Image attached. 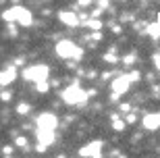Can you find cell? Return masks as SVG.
I'll list each match as a JSON object with an SVG mask.
<instances>
[{
	"label": "cell",
	"mask_w": 160,
	"mask_h": 158,
	"mask_svg": "<svg viewBox=\"0 0 160 158\" xmlns=\"http://www.w3.org/2000/svg\"><path fill=\"white\" fill-rule=\"evenodd\" d=\"M142 125H143V129H148V131L160 129V112H150V115H146V117L142 119Z\"/></svg>",
	"instance_id": "cell-9"
},
{
	"label": "cell",
	"mask_w": 160,
	"mask_h": 158,
	"mask_svg": "<svg viewBox=\"0 0 160 158\" xmlns=\"http://www.w3.org/2000/svg\"><path fill=\"white\" fill-rule=\"evenodd\" d=\"M56 54H58L60 59H65V60H71V59L79 60L83 56V50L71 40H60L58 44H56Z\"/></svg>",
	"instance_id": "cell-3"
},
{
	"label": "cell",
	"mask_w": 160,
	"mask_h": 158,
	"mask_svg": "<svg viewBox=\"0 0 160 158\" xmlns=\"http://www.w3.org/2000/svg\"><path fill=\"white\" fill-rule=\"evenodd\" d=\"M85 23H88L92 29H96V31H100V29H102V21H100V19H88Z\"/></svg>",
	"instance_id": "cell-14"
},
{
	"label": "cell",
	"mask_w": 160,
	"mask_h": 158,
	"mask_svg": "<svg viewBox=\"0 0 160 158\" xmlns=\"http://www.w3.org/2000/svg\"><path fill=\"white\" fill-rule=\"evenodd\" d=\"M152 60H154V67L160 71V52H156L154 56H152Z\"/></svg>",
	"instance_id": "cell-24"
},
{
	"label": "cell",
	"mask_w": 160,
	"mask_h": 158,
	"mask_svg": "<svg viewBox=\"0 0 160 158\" xmlns=\"http://www.w3.org/2000/svg\"><path fill=\"white\" fill-rule=\"evenodd\" d=\"M58 21L65 23L67 27H75V25L79 23V17H77V13H73V11H60L58 13Z\"/></svg>",
	"instance_id": "cell-10"
},
{
	"label": "cell",
	"mask_w": 160,
	"mask_h": 158,
	"mask_svg": "<svg viewBox=\"0 0 160 158\" xmlns=\"http://www.w3.org/2000/svg\"><path fill=\"white\" fill-rule=\"evenodd\" d=\"M17 23H12V25H8V29H6V35H11V38H15L17 35V27H15Z\"/></svg>",
	"instance_id": "cell-22"
},
{
	"label": "cell",
	"mask_w": 160,
	"mask_h": 158,
	"mask_svg": "<svg viewBox=\"0 0 160 158\" xmlns=\"http://www.w3.org/2000/svg\"><path fill=\"white\" fill-rule=\"evenodd\" d=\"M102 148H104V141H102V140H94V141H89V144H85V146L79 148V156H81V158L100 156Z\"/></svg>",
	"instance_id": "cell-6"
},
{
	"label": "cell",
	"mask_w": 160,
	"mask_h": 158,
	"mask_svg": "<svg viewBox=\"0 0 160 158\" xmlns=\"http://www.w3.org/2000/svg\"><path fill=\"white\" fill-rule=\"evenodd\" d=\"M12 150H15L12 146H4V148H2V152H4V154H12Z\"/></svg>",
	"instance_id": "cell-27"
},
{
	"label": "cell",
	"mask_w": 160,
	"mask_h": 158,
	"mask_svg": "<svg viewBox=\"0 0 160 158\" xmlns=\"http://www.w3.org/2000/svg\"><path fill=\"white\" fill-rule=\"evenodd\" d=\"M29 110H31V106L27 104V102H21V104L17 106V112H19V115H21V117H25V115H27V112H29Z\"/></svg>",
	"instance_id": "cell-15"
},
{
	"label": "cell",
	"mask_w": 160,
	"mask_h": 158,
	"mask_svg": "<svg viewBox=\"0 0 160 158\" xmlns=\"http://www.w3.org/2000/svg\"><path fill=\"white\" fill-rule=\"evenodd\" d=\"M146 35H150L152 40H158V38H160V21L146 25Z\"/></svg>",
	"instance_id": "cell-12"
},
{
	"label": "cell",
	"mask_w": 160,
	"mask_h": 158,
	"mask_svg": "<svg viewBox=\"0 0 160 158\" xmlns=\"http://www.w3.org/2000/svg\"><path fill=\"white\" fill-rule=\"evenodd\" d=\"M15 144H17L19 148H27V146H29V144H27V137H25V135H17Z\"/></svg>",
	"instance_id": "cell-20"
},
{
	"label": "cell",
	"mask_w": 160,
	"mask_h": 158,
	"mask_svg": "<svg viewBox=\"0 0 160 158\" xmlns=\"http://www.w3.org/2000/svg\"><path fill=\"white\" fill-rule=\"evenodd\" d=\"M38 123V129H56V125H58V119H56V115H52V112H42L40 117L36 119Z\"/></svg>",
	"instance_id": "cell-7"
},
{
	"label": "cell",
	"mask_w": 160,
	"mask_h": 158,
	"mask_svg": "<svg viewBox=\"0 0 160 158\" xmlns=\"http://www.w3.org/2000/svg\"><path fill=\"white\" fill-rule=\"evenodd\" d=\"M127 77H129V81H131V83H137L139 79H142V75H139V71H131V73H129Z\"/></svg>",
	"instance_id": "cell-21"
},
{
	"label": "cell",
	"mask_w": 160,
	"mask_h": 158,
	"mask_svg": "<svg viewBox=\"0 0 160 158\" xmlns=\"http://www.w3.org/2000/svg\"><path fill=\"white\" fill-rule=\"evenodd\" d=\"M110 123H112L114 131H125L127 123H125V119H121V115H110Z\"/></svg>",
	"instance_id": "cell-13"
},
{
	"label": "cell",
	"mask_w": 160,
	"mask_h": 158,
	"mask_svg": "<svg viewBox=\"0 0 160 158\" xmlns=\"http://www.w3.org/2000/svg\"><path fill=\"white\" fill-rule=\"evenodd\" d=\"M56 135H54L52 129H38V141L44 144V146H52Z\"/></svg>",
	"instance_id": "cell-11"
},
{
	"label": "cell",
	"mask_w": 160,
	"mask_h": 158,
	"mask_svg": "<svg viewBox=\"0 0 160 158\" xmlns=\"http://www.w3.org/2000/svg\"><path fill=\"white\" fill-rule=\"evenodd\" d=\"M2 19L8 21V23H17L21 27H29L33 23V15H31L29 8H25V6H12V8H6L2 13Z\"/></svg>",
	"instance_id": "cell-1"
},
{
	"label": "cell",
	"mask_w": 160,
	"mask_h": 158,
	"mask_svg": "<svg viewBox=\"0 0 160 158\" xmlns=\"http://www.w3.org/2000/svg\"><path fill=\"white\" fill-rule=\"evenodd\" d=\"M15 79H17V67L15 64H8L4 71H0V85L2 88H8Z\"/></svg>",
	"instance_id": "cell-8"
},
{
	"label": "cell",
	"mask_w": 160,
	"mask_h": 158,
	"mask_svg": "<svg viewBox=\"0 0 160 158\" xmlns=\"http://www.w3.org/2000/svg\"><path fill=\"white\" fill-rule=\"evenodd\" d=\"M92 158H102V156H92Z\"/></svg>",
	"instance_id": "cell-29"
},
{
	"label": "cell",
	"mask_w": 160,
	"mask_h": 158,
	"mask_svg": "<svg viewBox=\"0 0 160 158\" xmlns=\"http://www.w3.org/2000/svg\"><path fill=\"white\" fill-rule=\"evenodd\" d=\"M48 73H50L48 64H31V67H27V69L23 71V77L27 81L40 83V81H46L48 79Z\"/></svg>",
	"instance_id": "cell-4"
},
{
	"label": "cell",
	"mask_w": 160,
	"mask_h": 158,
	"mask_svg": "<svg viewBox=\"0 0 160 158\" xmlns=\"http://www.w3.org/2000/svg\"><path fill=\"white\" fill-rule=\"evenodd\" d=\"M92 38H94V40H102V33H100V31H96V33L92 35Z\"/></svg>",
	"instance_id": "cell-28"
},
{
	"label": "cell",
	"mask_w": 160,
	"mask_h": 158,
	"mask_svg": "<svg viewBox=\"0 0 160 158\" xmlns=\"http://www.w3.org/2000/svg\"><path fill=\"white\" fill-rule=\"evenodd\" d=\"M46 2H48V0H46Z\"/></svg>",
	"instance_id": "cell-30"
},
{
	"label": "cell",
	"mask_w": 160,
	"mask_h": 158,
	"mask_svg": "<svg viewBox=\"0 0 160 158\" xmlns=\"http://www.w3.org/2000/svg\"><path fill=\"white\" fill-rule=\"evenodd\" d=\"M88 98H89V94L79 85V83H73V85H69V88L62 92V102L69 104V106H83L88 102Z\"/></svg>",
	"instance_id": "cell-2"
},
{
	"label": "cell",
	"mask_w": 160,
	"mask_h": 158,
	"mask_svg": "<svg viewBox=\"0 0 160 158\" xmlns=\"http://www.w3.org/2000/svg\"><path fill=\"white\" fill-rule=\"evenodd\" d=\"M104 60H106V63H110V64H117V63H119V59H117V54H114V52H106V54H104Z\"/></svg>",
	"instance_id": "cell-19"
},
{
	"label": "cell",
	"mask_w": 160,
	"mask_h": 158,
	"mask_svg": "<svg viewBox=\"0 0 160 158\" xmlns=\"http://www.w3.org/2000/svg\"><path fill=\"white\" fill-rule=\"evenodd\" d=\"M98 4H100V8L104 11V8H108V0H98Z\"/></svg>",
	"instance_id": "cell-25"
},
{
	"label": "cell",
	"mask_w": 160,
	"mask_h": 158,
	"mask_svg": "<svg viewBox=\"0 0 160 158\" xmlns=\"http://www.w3.org/2000/svg\"><path fill=\"white\" fill-rule=\"evenodd\" d=\"M129 85H131V81H129V77L127 75H119V77H114L112 79V83H110V89H112V102H117L119 100V96H123L127 89H129Z\"/></svg>",
	"instance_id": "cell-5"
},
{
	"label": "cell",
	"mask_w": 160,
	"mask_h": 158,
	"mask_svg": "<svg viewBox=\"0 0 160 158\" xmlns=\"http://www.w3.org/2000/svg\"><path fill=\"white\" fill-rule=\"evenodd\" d=\"M36 89L40 92V94H46L48 89H50V83L48 81H40V83H36Z\"/></svg>",
	"instance_id": "cell-16"
},
{
	"label": "cell",
	"mask_w": 160,
	"mask_h": 158,
	"mask_svg": "<svg viewBox=\"0 0 160 158\" xmlns=\"http://www.w3.org/2000/svg\"><path fill=\"white\" fill-rule=\"evenodd\" d=\"M123 63L127 64V67H131V64L135 63V52H129V54H125V56H123Z\"/></svg>",
	"instance_id": "cell-18"
},
{
	"label": "cell",
	"mask_w": 160,
	"mask_h": 158,
	"mask_svg": "<svg viewBox=\"0 0 160 158\" xmlns=\"http://www.w3.org/2000/svg\"><path fill=\"white\" fill-rule=\"evenodd\" d=\"M0 100H2V102H11L12 100V92L11 89H2V92H0Z\"/></svg>",
	"instance_id": "cell-17"
},
{
	"label": "cell",
	"mask_w": 160,
	"mask_h": 158,
	"mask_svg": "<svg viewBox=\"0 0 160 158\" xmlns=\"http://www.w3.org/2000/svg\"><path fill=\"white\" fill-rule=\"evenodd\" d=\"M135 121H137V115H133V112H129V115H127V117H125V123H135Z\"/></svg>",
	"instance_id": "cell-23"
},
{
	"label": "cell",
	"mask_w": 160,
	"mask_h": 158,
	"mask_svg": "<svg viewBox=\"0 0 160 158\" xmlns=\"http://www.w3.org/2000/svg\"><path fill=\"white\" fill-rule=\"evenodd\" d=\"M77 2H79V6H89L94 0H77Z\"/></svg>",
	"instance_id": "cell-26"
}]
</instances>
